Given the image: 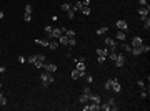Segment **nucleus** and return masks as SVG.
<instances>
[{
    "label": "nucleus",
    "instance_id": "nucleus-43",
    "mask_svg": "<svg viewBox=\"0 0 150 111\" xmlns=\"http://www.w3.org/2000/svg\"><path fill=\"white\" fill-rule=\"evenodd\" d=\"M5 70H7L5 66H0V73H5Z\"/></svg>",
    "mask_w": 150,
    "mask_h": 111
},
{
    "label": "nucleus",
    "instance_id": "nucleus-22",
    "mask_svg": "<svg viewBox=\"0 0 150 111\" xmlns=\"http://www.w3.org/2000/svg\"><path fill=\"white\" fill-rule=\"evenodd\" d=\"M97 55H102V56H107L108 55V48H99V50H95Z\"/></svg>",
    "mask_w": 150,
    "mask_h": 111
},
{
    "label": "nucleus",
    "instance_id": "nucleus-27",
    "mask_svg": "<svg viewBox=\"0 0 150 111\" xmlns=\"http://www.w3.org/2000/svg\"><path fill=\"white\" fill-rule=\"evenodd\" d=\"M105 90H107V91H110V90H112V80H107V81H105Z\"/></svg>",
    "mask_w": 150,
    "mask_h": 111
},
{
    "label": "nucleus",
    "instance_id": "nucleus-8",
    "mask_svg": "<svg viewBox=\"0 0 150 111\" xmlns=\"http://www.w3.org/2000/svg\"><path fill=\"white\" fill-rule=\"evenodd\" d=\"M117 28H119V30H122V32H127V30H128V23H127L125 20H117Z\"/></svg>",
    "mask_w": 150,
    "mask_h": 111
},
{
    "label": "nucleus",
    "instance_id": "nucleus-25",
    "mask_svg": "<svg viewBox=\"0 0 150 111\" xmlns=\"http://www.w3.org/2000/svg\"><path fill=\"white\" fill-rule=\"evenodd\" d=\"M0 104H2V106H5V104H7V98H5L4 93H0Z\"/></svg>",
    "mask_w": 150,
    "mask_h": 111
},
{
    "label": "nucleus",
    "instance_id": "nucleus-41",
    "mask_svg": "<svg viewBox=\"0 0 150 111\" xmlns=\"http://www.w3.org/2000/svg\"><path fill=\"white\" fill-rule=\"evenodd\" d=\"M138 5H142V7H145V5H148V4H147V0H138Z\"/></svg>",
    "mask_w": 150,
    "mask_h": 111
},
{
    "label": "nucleus",
    "instance_id": "nucleus-12",
    "mask_svg": "<svg viewBox=\"0 0 150 111\" xmlns=\"http://www.w3.org/2000/svg\"><path fill=\"white\" fill-rule=\"evenodd\" d=\"M107 103H108V106H110V109H119V104H117V99L115 98H108L107 99Z\"/></svg>",
    "mask_w": 150,
    "mask_h": 111
},
{
    "label": "nucleus",
    "instance_id": "nucleus-13",
    "mask_svg": "<svg viewBox=\"0 0 150 111\" xmlns=\"http://www.w3.org/2000/svg\"><path fill=\"white\" fill-rule=\"evenodd\" d=\"M142 43H143V38H140V36H135V38L130 42L132 48H134V47H142Z\"/></svg>",
    "mask_w": 150,
    "mask_h": 111
},
{
    "label": "nucleus",
    "instance_id": "nucleus-32",
    "mask_svg": "<svg viewBox=\"0 0 150 111\" xmlns=\"http://www.w3.org/2000/svg\"><path fill=\"white\" fill-rule=\"evenodd\" d=\"M67 17H68V18H73V17H75V10H73V8H70V10H68V12H67Z\"/></svg>",
    "mask_w": 150,
    "mask_h": 111
},
{
    "label": "nucleus",
    "instance_id": "nucleus-11",
    "mask_svg": "<svg viewBox=\"0 0 150 111\" xmlns=\"http://www.w3.org/2000/svg\"><path fill=\"white\" fill-rule=\"evenodd\" d=\"M44 70H45V71H48V73H55L57 71V66L53 63H45L44 65Z\"/></svg>",
    "mask_w": 150,
    "mask_h": 111
},
{
    "label": "nucleus",
    "instance_id": "nucleus-7",
    "mask_svg": "<svg viewBox=\"0 0 150 111\" xmlns=\"http://www.w3.org/2000/svg\"><path fill=\"white\" fill-rule=\"evenodd\" d=\"M110 91H114V93H120L122 91V86H120V83L115 78H112V90Z\"/></svg>",
    "mask_w": 150,
    "mask_h": 111
},
{
    "label": "nucleus",
    "instance_id": "nucleus-30",
    "mask_svg": "<svg viewBox=\"0 0 150 111\" xmlns=\"http://www.w3.org/2000/svg\"><path fill=\"white\" fill-rule=\"evenodd\" d=\"M72 78H73V80H79V78H80V71L73 70V71H72Z\"/></svg>",
    "mask_w": 150,
    "mask_h": 111
},
{
    "label": "nucleus",
    "instance_id": "nucleus-36",
    "mask_svg": "<svg viewBox=\"0 0 150 111\" xmlns=\"http://www.w3.org/2000/svg\"><path fill=\"white\" fill-rule=\"evenodd\" d=\"M138 88H140V90H145V83H143V80H138Z\"/></svg>",
    "mask_w": 150,
    "mask_h": 111
},
{
    "label": "nucleus",
    "instance_id": "nucleus-40",
    "mask_svg": "<svg viewBox=\"0 0 150 111\" xmlns=\"http://www.w3.org/2000/svg\"><path fill=\"white\" fill-rule=\"evenodd\" d=\"M25 13H32V5H25Z\"/></svg>",
    "mask_w": 150,
    "mask_h": 111
},
{
    "label": "nucleus",
    "instance_id": "nucleus-39",
    "mask_svg": "<svg viewBox=\"0 0 150 111\" xmlns=\"http://www.w3.org/2000/svg\"><path fill=\"white\" fill-rule=\"evenodd\" d=\"M24 20H25V22H30V20H32V15H30V13H25V15H24Z\"/></svg>",
    "mask_w": 150,
    "mask_h": 111
},
{
    "label": "nucleus",
    "instance_id": "nucleus-46",
    "mask_svg": "<svg viewBox=\"0 0 150 111\" xmlns=\"http://www.w3.org/2000/svg\"><path fill=\"white\" fill-rule=\"evenodd\" d=\"M0 55H2V52H0Z\"/></svg>",
    "mask_w": 150,
    "mask_h": 111
},
{
    "label": "nucleus",
    "instance_id": "nucleus-26",
    "mask_svg": "<svg viewBox=\"0 0 150 111\" xmlns=\"http://www.w3.org/2000/svg\"><path fill=\"white\" fill-rule=\"evenodd\" d=\"M140 50H142V53H148L150 47H148V45H145V43H142V47H140Z\"/></svg>",
    "mask_w": 150,
    "mask_h": 111
},
{
    "label": "nucleus",
    "instance_id": "nucleus-34",
    "mask_svg": "<svg viewBox=\"0 0 150 111\" xmlns=\"http://www.w3.org/2000/svg\"><path fill=\"white\" fill-rule=\"evenodd\" d=\"M140 96H142V98H147V96H148V90H140Z\"/></svg>",
    "mask_w": 150,
    "mask_h": 111
},
{
    "label": "nucleus",
    "instance_id": "nucleus-38",
    "mask_svg": "<svg viewBox=\"0 0 150 111\" xmlns=\"http://www.w3.org/2000/svg\"><path fill=\"white\" fill-rule=\"evenodd\" d=\"M105 58H107V56H102V55H99V58H97V61H99V63L102 65L103 61H105Z\"/></svg>",
    "mask_w": 150,
    "mask_h": 111
},
{
    "label": "nucleus",
    "instance_id": "nucleus-33",
    "mask_svg": "<svg viewBox=\"0 0 150 111\" xmlns=\"http://www.w3.org/2000/svg\"><path fill=\"white\" fill-rule=\"evenodd\" d=\"M52 30H53V27H50V25H45V33H47V36L52 33Z\"/></svg>",
    "mask_w": 150,
    "mask_h": 111
},
{
    "label": "nucleus",
    "instance_id": "nucleus-16",
    "mask_svg": "<svg viewBox=\"0 0 150 111\" xmlns=\"http://www.w3.org/2000/svg\"><path fill=\"white\" fill-rule=\"evenodd\" d=\"M77 66H75V70H77V71H87V66H85V63H83V61H77Z\"/></svg>",
    "mask_w": 150,
    "mask_h": 111
},
{
    "label": "nucleus",
    "instance_id": "nucleus-45",
    "mask_svg": "<svg viewBox=\"0 0 150 111\" xmlns=\"http://www.w3.org/2000/svg\"><path fill=\"white\" fill-rule=\"evenodd\" d=\"M0 90H2V83H0Z\"/></svg>",
    "mask_w": 150,
    "mask_h": 111
},
{
    "label": "nucleus",
    "instance_id": "nucleus-20",
    "mask_svg": "<svg viewBox=\"0 0 150 111\" xmlns=\"http://www.w3.org/2000/svg\"><path fill=\"white\" fill-rule=\"evenodd\" d=\"M75 10V12H80V10H82L83 8V4H82V0H79V2H75L73 4V7H72Z\"/></svg>",
    "mask_w": 150,
    "mask_h": 111
},
{
    "label": "nucleus",
    "instance_id": "nucleus-1",
    "mask_svg": "<svg viewBox=\"0 0 150 111\" xmlns=\"http://www.w3.org/2000/svg\"><path fill=\"white\" fill-rule=\"evenodd\" d=\"M103 42H105V45L108 47V53L119 50V42H117L115 38H108V36H107V38H103Z\"/></svg>",
    "mask_w": 150,
    "mask_h": 111
},
{
    "label": "nucleus",
    "instance_id": "nucleus-44",
    "mask_svg": "<svg viewBox=\"0 0 150 111\" xmlns=\"http://www.w3.org/2000/svg\"><path fill=\"white\" fill-rule=\"evenodd\" d=\"M4 15H5V13H4V12H0V20L4 18Z\"/></svg>",
    "mask_w": 150,
    "mask_h": 111
},
{
    "label": "nucleus",
    "instance_id": "nucleus-15",
    "mask_svg": "<svg viewBox=\"0 0 150 111\" xmlns=\"http://www.w3.org/2000/svg\"><path fill=\"white\" fill-rule=\"evenodd\" d=\"M48 42H50L48 38H37L35 40L37 45H42V47H47V48H48Z\"/></svg>",
    "mask_w": 150,
    "mask_h": 111
},
{
    "label": "nucleus",
    "instance_id": "nucleus-14",
    "mask_svg": "<svg viewBox=\"0 0 150 111\" xmlns=\"http://www.w3.org/2000/svg\"><path fill=\"white\" fill-rule=\"evenodd\" d=\"M120 47H122V50H123V52H127V53H130L132 52V45L130 43H125V42H120Z\"/></svg>",
    "mask_w": 150,
    "mask_h": 111
},
{
    "label": "nucleus",
    "instance_id": "nucleus-42",
    "mask_svg": "<svg viewBox=\"0 0 150 111\" xmlns=\"http://www.w3.org/2000/svg\"><path fill=\"white\" fill-rule=\"evenodd\" d=\"M27 60H25V56H18V63H25Z\"/></svg>",
    "mask_w": 150,
    "mask_h": 111
},
{
    "label": "nucleus",
    "instance_id": "nucleus-31",
    "mask_svg": "<svg viewBox=\"0 0 150 111\" xmlns=\"http://www.w3.org/2000/svg\"><path fill=\"white\" fill-rule=\"evenodd\" d=\"M80 12H82L83 15H90V7H83L82 10H80Z\"/></svg>",
    "mask_w": 150,
    "mask_h": 111
},
{
    "label": "nucleus",
    "instance_id": "nucleus-28",
    "mask_svg": "<svg viewBox=\"0 0 150 111\" xmlns=\"http://www.w3.org/2000/svg\"><path fill=\"white\" fill-rule=\"evenodd\" d=\"M60 8H62L63 12H68V10H70V8H72V5H70V4H63V5H62V7H60Z\"/></svg>",
    "mask_w": 150,
    "mask_h": 111
},
{
    "label": "nucleus",
    "instance_id": "nucleus-5",
    "mask_svg": "<svg viewBox=\"0 0 150 111\" xmlns=\"http://www.w3.org/2000/svg\"><path fill=\"white\" fill-rule=\"evenodd\" d=\"M114 63H115V66H117V68H122L123 65H125V56H123L122 53H117V58H115Z\"/></svg>",
    "mask_w": 150,
    "mask_h": 111
},
{
    "label": "nucleus",
    "instance_id": "nucleus-3",
    "mask_svg": "<svg viewBox=\"0 0 150 111\" xmlns=\"http://www.w3.org/2000/svg\"><path fill=\"white\" fill-rule=\"evenodd\" d=\"M62 35H63V28H53V30H52V33L47 36V38H48V40H59Z\"/></svg>",
    "mask_w": 150,
    "mask_h": 111
},
{
    "label": "nucleus",
    "instance_id": "nucleus-29",
    "mask_svg": "<svg viewBox=\"0 0 150 111\" xmlns=\"http://www.w3.org/2000/svg\"><path fill=\"white\" fill-rule=\"evenodd\" d=\"M100 109H103V111H110V106H108V103H100Z\"/></svg>",
    "mask_w": 150,
    "mask_h": 111
},
{
    "label": "nucleus",
    "instance_id": "nucleus-21",
    "mask_svg": "<svg viewBox=\"0 0 150 111\" xmlns=\"http://www.w3.org/2000/svg\"><path fill=\"white\" fill-rule=\"evenodd\" d=\"M79 101H80V104H85V103H88V95L82 93V95L79 96Z\"/></svg>",
    "mask_w": 150,
    "mask_h": 111
},
{
    "label": "nucleus",
    "instance_id": "nucleus-37",
    "mask_svg": "<svg viewBox=\"0 0 150 111\" xmlns=\"http://www.w3.org/2000/svg\"><path fill=\"white\" fill-rule=\"evenodd\" d=\"M82 93H85V95H90V93H92V90H90V86H88V85H87V86L83 88V91H82Z\"/></svg>",
    "mask_w": 150,
    "mask_h": 111
},
{
    "label": "nucleus",
    "instance_id": "nucleus-24",
    "mask_svg": "<svg viewBox=\"0 0 150 111\" xmlns=\"http://www.w3.org/2000/svg\"><path fill=\"white\" fill-rule=\"evenodd\" d=\"M142 23H143V28H145V30H148V28H150V18H148V17H147V18L143 20Z\"/></svg>",
    "mask_w": 150,
    "mask_h": 111
},
{
    "label": "nucleus",
    "instance_id": "nucleus-19",
    "mask_svg": "<svg viewBox=\"0 0 150 111\" xmlns=\"http://www.w3.org/2000/svg\"><path fill=\"white\" fill-rule=\"evenodd\" d=\"M59 47H60V45H59L57 40H50V42H48V48H50V50H57Z\"/></svg>",
    "mask_w": 150,
    "mask_h": 111
},
{
    "label": "nucleus",
    "instance_id": "nucleus-35",
    "mask_svg": "<svg viewBox=\"0 0 150 111\" xmlns=\"http://www.w3.org/2000/svg\"><path fill=\"white\" fill-rule=\"evenodd\" d=\"M83 78H85V81H87V85H90L92 81H93V78H92L90 75H85V76H83Z\"/></svg>",
    "mask_w": 150,
    "mask_h": 111
},
{
    "label": "nucleus",
    "instance_id": "nucleus-17",
    "mask_svg": "<svg viewBox=\"0 0 150 111\" xmlns=\"http://www.w3.org/2000/svg\"><path fill=\"white\" fill-rule=\"evenodd\" d=\"M62 28H63V27H62ZM63 35L68 36V38H75V35H77V33H75V30H67V28H63Z\"/></svg>",
    "mask_w": 150,
    "mask_h": 111
},
{
    "label": "nucleus",
    "instance_id": "nucleus-9",
    "mask_svg": "<svg viewBox=\"0 0 150 111\" xmlns=\"http://www.w3.org/2000/svg\"><path fill=\"white\" fill-rule=\"evenodd\" d=\"M115 40H117V42H125L127 40V32H122V30H119V32H117V35H115Z\"/></svg>",
    "mask_w": 150,
    "mask_h": 111
},
{
    "label": "nucleus",
    "instance_id": "nucleus-10",
    "mask_svg": "<svg viewBox=\"0 0 150 111\" xmlns=\"http://www.w3.org/2000/svg\"><path fill=\"white\" fill-rule=\"evenodd\" d=\"M88 101H92V103H102V98L97 93H90L88 95Z\"/></svg>",
    "mask_w": 150,
    "mask_h": 111
},
{
    "label": "nucleus",
    "instance_id": "nucleus-6",
    "mask_svg": "<svg viewBox=\"0 0 150 111\" xmlns=\"http://www.w3.org/2000/svg\"><path fill=\"white\" fill-rule=\"evenodd\" d=\"M148 12H150V5H145V7H142V5H138V8H137V13L140 17H147L148 15Z\"/></svg>",
    "mask_w": 150,
    "mask_h": 111
},
{
    "label": "nucleus",
    "instance_id": "nucleus-4",
    "mask_svg": "<svg viewBox=\"0 0 150 111\" xmlns=\"http://www.w3.org/2000/svg\"><path fill=\"white\" fill-rule=\"evenodd\" d=\"M100 109V103H85V106H83V111H99Z\"/></svg>",
    "mask_w": 150,
    "mask_h": 111
},
{
    "label": "nucleus",
    "instance_id": "nucleus-23",
    "mask_svg": "<svg viewBox=\"0 0 150 111\" xmlns=\"http://www.w3.org/2000/svg\"><path fill=\"white\" fill-rule=\"evenodd\" d=\"M108 32V27H102V28H99V30H97V35H105V33Z\"/></svg>",
    "mask_w": 150,
    "mask_h": 111
},
{
    "label": "nucleus",
    "instance_id": "nucleus-2",
    "mask_svg": "<svg viewBox=\"0 0 150 111\" xmlns=\"http://www.w3.org/2000/svg\"><path fill=\"white\" fill-rule=\"evenodd\" d=\"M40 81H42V83H48V85L55 83V78H53V73L44 71V73H42V75H40Z\"/></svg>",
    "mask_w": 150,
    "mask_h": 111
},
{
    "label": "nucleus",
    "instance_id": "nucleus-18",
    "mask_svg": "<svg viewBox=\"0 0 150 111\" xmlns=\"http://www.w3.org/2000/svg\"><path fill=\"white\" fill-rule=\"evenodd\" d=\"M57 42H59V45H63V47H68V36H65V35H62L59 40H57Z\"/></svg>",
    "mask_w": 150,
    "mask_h": 111
}]
</instances>
